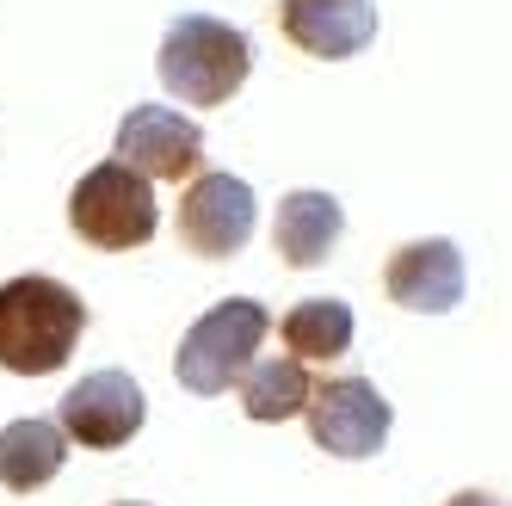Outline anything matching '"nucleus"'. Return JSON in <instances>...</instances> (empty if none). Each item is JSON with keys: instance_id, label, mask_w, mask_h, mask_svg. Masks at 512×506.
Listing matches in <instances>:
<instances>
[{"instance_id": "f257e3e1", "label": "nucleus", "mask_w": 512, "mask_h": 506, "mask_svg": "<svg viewBox=\"0 0 512 506\" xmlns=\"http://www.w3.org/2000/svg\"><path fill=\"white\" fill-rule=\"evenodd\" d=\"M87 334V303L50 272H19L0 284V371L56 377Z\"/></svg>"}, {"instance_id": "f03ea898", "label": "nucleus", "mask_w": 512, "mask_h": 506, "mask_svg": "<svg viewBox=\"0 0 512 506\" xmlns=\"http://www.w3.org/2000/svg\"><path fill=\"white\" fill-rule=\"evenodd\" d=\"M161 87L173 99H186V105H229L241 93V81L253 75V44H247V31H235L229 19H210V13H179L167 25V38H161Z\"/></svg>"}, {"instance_id": "7ed1b4c3", "label": "nucleus", "mask_w": 512, "mask_h": 506, "mask_svg": "<svg viewBox=\"0 0 512 506\" xmlns=\"http://www.w3.org/2000/svg\"><path fill=\"white\" fill-rule=\"evenodd\" d=\"M266 328H272V315H266V303H253V297H223L216 309H204L186 328V340H179V352H173L179 389H192V395L235 389L241 371L260 358Z\"/></svg>"}, {"instance_id": "20e7f679", "label": "nucleus", "mask_w": 512, "mask_h": 506, "mask_svg": "<svg viewBox=\"0 0 512 506\" xmlns=\"http://www.w3.org/2000/svg\"><path fill=\"white\" fill-rule=\"evenodd\" d=\"M68 229L99 253H130L142 241H155V229H161L155 186L124 161H99L68 192Z\"/></svg>"}, {"instance_id": "39448f33", "label": "nucleus", "mask_w": 512, "mask_h": 506, "mask_svg": "<svg viewBox=\"0 0 512 506\" xmlns=\"http://www.w3.org/2000/svg\"><path fill=\"white\" fill-rule=\"evenodd\" d=\"M309 439L327 451V457H377L389 445V426H395V408L377 395L371 377H327L309 389Z\"/></svg>"}, {"instance_id": "423d86ee", "label": "nucleus", "mask_w": 512, "mask_h": 506, "mask_svg": "<svg viewBox=\"0 0 512 506\" xmlns=\"http://www.w3.org/2000/svg\"><path fill=\"white\" fill-rule=\"evenodd\" d=\"M253 223H260V198H253L247 179L210 167L186 179V198H179V241H186L198 260H235L247 247Z\"/></svg>"}, {"instance_id": "0eeeda50", "label": "nucleus", "mask_w": 512, "mask_h": 506, "mask_svg": "<svg viewBox=\"0 0 512 506\" xmlns=\"http://www.w3.org/2000/svg\"><path fill=\"white\" fill-rule=\"evenodd\" d=\"M142 414H149V402H142V383L130 371H93V377H81L62 395L56 426L68 432V445L118 451V445H130L142 432Z\"/></svg>"}, {"instance_id": "6e6552de", "label": "nucleus", "mask_w": 512, "mask_h": 506, "mask_svg": "<svg viewBox=\"0 0 512 506\" xmlns=\"http://www.w3.org/2000/svg\"><path fill=\"white\" fill-rule=\"evenodd\" d=\"M124 167H136L142 179H192L204 167V130L173 112V105H130L118 124V155Z\"/></svg>"}, {"instance_id": "1a4fd4ad", "label": "nucleus", "mask_w": 512, "mask_h": 506, "mask_svg": "<svg viewBox=\"0 0 512 506\" xmlns=\"http://www.w3.org/2000/svg\"><path fill=\"white\" fill-rule=\"evenodd\" d=\"M383 291L395 309H414V315H445L463 303L469 291V266H463V247L457 241H408L383 260Z\"/></svg>"}, {"instance_id": "9d476101", "label": "nucleus", "mask_w": 512, "mask_h": 506, "mask_svg": "<svg viewBox=\"0 0 512 506\" xmlns=\"http://www.w3.org/2000/svg\"><path fill=\"white\" fill-rule=\"evenodd\" d=\"M278 31L290 50L315 62H346L371 50L377 38V7L371 0H278Z\"/></svg>"}, {"instance_id": "9b49d317", "label": "nucleus", "mask_w": 512, "mask_h": 506, "mask_svg": "<svg viewBox=\"0 0 512 506\" xmlns=\"http://www.w3.org/2000/svg\"><path fill=\"white\" fill-rule=\"evenodd\" d=\"M340 235H346V210L334 192H284V204L272 216V241H278L284 266H297V272L327 266Z\"/></svg>"}, {"instance_id": "f8f14e48", "label": "nucleus", "mask_w": 512, "mask_h": 506, "mask_svg": "<svg viewBox=\"0 0 512 506\" xmlns=\"http://www.w3.org/2000/svg\"><path fill=\"white\" fill-rule=\"evenodd\" d=\"M68 463V432L44 414H25L13 426H0V488L7 494H38L44 482L62 476Z\"/></svg>"}, {"instance_id": "ddd939ff", "label": "nucleus", "mask_w": 512, "mask_h": 506, "mask_svg": "<svg viewBox=\"0 0 512 506\" xmlns=\"http://www.w3.org/2000/svg\"><path fill=\"white\" fill-rule=\"evenodd\" d=\"M235 389H241L247 420H290V414H303V408H309L315 377H309L303 358H290V352H284V358H253Z\"/></svg>"}, {"instance_id": "4468645a", "label": "nucleus", "mask_w": 512, "mask_h": 506, "mask_svg": "<svg viewBox=\"0 0 512 506\" xmlns=\"http://www.w3.org/2000/svg\"><path fill=\"white\" fill-rule=\"evenodd\" d=\"M352 309L340 297H303L297 309H290L278 321V334L290 346V358H303V365H327V358H346L352 346Z\"/></svg>"}, {"instance_id": "2eb2a0df", "label": "nucleus", "mask_w": 512, "mask_h": 506, "mask_svg": "<svg viewBox=\"0 0 512 506\" xmlns=\"http://www.w3.org/2000/svg\"><path fill=\"white\" fill-rule=\"evenodd\" d=\"M445 506H500L494 494H482V488H463V494H451Z\"/></svg>"}, {"instance_id": "dca6fc26", "label": "nucleus", "mask_w": 512, "mask_h": 506, "mask_svg": "<svg viewBox=\"0 0 512 506\" xmlns=\"http://www.w3.org/2000/svg\"><path fill=\"white\" fill-rule=\"evenodd\" d=\"M118 506H142V500H118Z\"/></svg>"}]
</instances>
